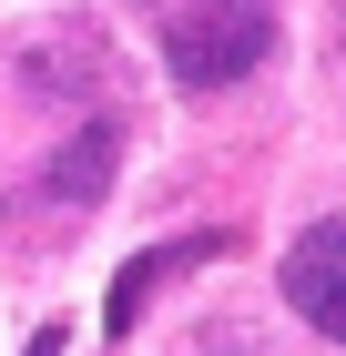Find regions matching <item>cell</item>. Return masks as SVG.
Listing matches in <instances>:
<instances>
[{
	"label": "cell",
	"mask_w": 346,
	"mask_h": 356,
	"mask_svg": "<svg viewBox=\"0 0 346 356\" xmlns=\"http://www.w3.org/2000/svg\"><path fill=\"white\" fill-rule=\"evenodd\" d=\"M153 31L184 92H235L275 51V0H153Z\"/></svg>",
	"instance_id": "6da1fadb"
},
{
	"label": "cell",
	"mask_w": 346,
	"mask_h": 356,
	"mask_svg": "<svg viewBox=\"0 0 346 356\" xmlns=\"http://www.w3.org/2000/svg\"><path fill=\"white\" fill-rule=\"evenodd\" d=\"M285 305H295L316 336H336V346H346V214L306 224V234L285 245Z\"/></svg>",
	"instance_id": "7a4b0ae2"
},
{
	"label": "cell",
	"mask_w": 346,
	"mask_h": 356,
	"mask_svg": "<svg viewBox=\"0 0 346 356\" xmlns=\"http://www.w3.org/2000/svg\"><path fill=\"white\" fill-rule=\"evenodd\" d=\"M112 163H123V122H112V112H81L72 143L41 163V204H52V214H92L112 193Z\"/></svg>",
	"instance_id": "3957f363"
},
{
	"label": "cell",
	"mask_w": 346,
	"mask_h": 356,
	"mask_svg": "<svg viewBox=\"0 0 346 356\" xmlns=\"http://www.w3.org/2000/svg\"><path fill=\"white\" fill-rule=\"evenodd\" d=\"M224 245H235V234H173V245H143L133 265L112 275L102 326H112V336H133V326H143V305H153L163 285H173V275H194V265H224Z\"/></svg>",
	"instance_id": "277c9868"
},
{
	"label": "cell",
	"mask_w": 346,
	"mask_h": 356,
	"mask_svg": "<svg viewBox=\"0 0 346 356\" xmlns=\"http://www.w3.org/2000/svg\"><path fill=\"white\" fill-rule=\"evenodd\" d=\"M21 356H61V326H41V336H31V346Z\"/></svg>",
	"instance_id": "5b68a950"
}]
</instances>
